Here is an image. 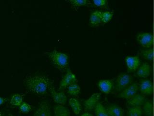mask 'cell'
Listing matches in <instances>:
<instances>
[{"instance_id": "11", "label": "cell", "mask_w": 154, "mask_h": 116, "mask_svg": "<svg viewBox=\"0 0 154 116\" xmlns=\"http://www.w3.org/2000/svg\"><path fill=\"white\" fill-rule=\"evenodd\" d=\"M125 62L130 72L135 71L140 66V60L137 56H130L126 58Z\"/></svg>"}, {"instance_id": "18", "label": "cell", "mask_w": 154, "mask_h": 116, "mask_svg": "<svg viewBox=\"0 0 154 116\" xmlns=\"http://www.w3.org/2000/svg\"><path fill=\"white\" fill-rule=\"evenodd\" d=\"M69 104L75 114L79 115L82 110V105L77 99L71 98L69 100Z\"/></svg>"}, {"instance_id": "29", "label": "cell", "mask_w": 154, "mask_h": 116, "mask_svg": "<svg viewBox=\"0 0 154 116\" xmlns=\"http://www.w3.org/2000/svg\"><path fill=\"white\" fill-rule=\"evenodd\" d=\"M7 101V99L4 97L0 96V105L4 104L5 102Z\"/></svg>"}, {"instance_id": "27", "label": "cell", "mask_w": 154, "mask_h": 116, "mask_svg": "<svg viewBox=\"0 0 154 116\" xmlns=\"http://www.w3.org/2000/svg\"><path fill=\"white\" fill-rule=\"evenodd\" d=\"M19 110L23 113H28L31 110V107L29 104L23 103L19 105Z\"/></svg>"}, {"instance_id": "5", "label": "cell", "mask_w": 154, "mask_h": 116, "mask_svg": "<svg viewBox=\"0 0 154 116\" xmlns=\"http://www.w3.org/2000/svg\"><path fill=\"white\" fill-rule=\"evenodd\" d=\"M137 41L143 47L151 48L153 46V36L150 33H141L137 36Z\"/></svg>"}, {"instance_id": "15", "label": "cell", "mask_w": 154, "mask_h": 116, "mask_svg": "<svg viewBox=\"0 0 154 116\" xmlns=\"http://www.w3.org/2000/svg\"><path fill=\"white\" fill-rule=\"evenodd\" d=\"M98 87L103 92L108 94L112 91L113 83L110 80H102L99 82Z\"/></svg>"}, {"instance_id": "9", "label": "cell", "mask_w": 154, "mask_h": 116, "mask_svg": "<svg viewBox=\"0 0 154 116\" xmlns=\"http://www.w3.org/2000/svg\"><path fill=\"white\" fill-rule=\"evenodd\" d=\"M33 116H52L49 105L47 102H41Z\"/></svg>"}, {"instance_id": "12", "label": "cell", "mask_w": 154, "mask_h": 116, "mask_svg": "<svg viewBox=\"0 0 154 116\" xmlns=\"http://www.w3.org/2000/svg\"><path fill=\"white\" fill-rule=\"evenodd\" d=\"M139 89L141 91L142 94L144 95H150L153 93V84L149 80H143L140 84Z\"/></svg>"}, {"instance_id": "19", "label": "cell", "mask_w": 154, "mask_h": 116, "mask_svg": "<svg viewBox=\"0 0 154 116\" xmlns=\"http://www.w3.org/2000/svg\"><path fill=\"white\" fill-rule=\"evenodd\" d=\"M143 113L146 116H153V103L150 100H146L143 105Z\"/></svg>"}, {"instance_id": "26", "label": "cell", "mask_w": 154, "mask_h": 116, "mask_svg": "<svg viewBox=\"0 0 154 116\" xmlns=\"http://www.w3.org/2000/svg\"><path fill=\"white\" fill-rule=\"evenodd\" d=\"M113 13L112 12L109 11L102 12L101 15V19H102V23H106L112 19L113 17Z\"/></svg>"}, {"instance_id": "24", "label": "cell", "mask_w": 154, "mask_h": 116, "mask_svg": "<svg viewBox=\"0 0 154 116\" xmlns=\"http://www.w3.org/2000/svg\"><path fill=\"white\" fill-rule=\"evenodd\" d=\"M24 95L21 94H14L12 96L10 100V103L14 106H19L22 103Z\"/></svg>"}, {"instance_id": "10", "label": "cell", "mask_w": 154, "mask_h": 116, "mask_svg": "<svg viewBox=\"0 0 154 116\" xmlns=\"http://www.w3.org/2000/svg\"><path fill=\"white\" fill-rule=\"evenodd\" d=\"M146 100V96L143 94L137 93L134 96L128 99L127 104L129 107L142 106Z\"/></svg>"}, {"instance_id": "17", "label": "cell", "mask_w": 154, "mask_h": 116, "mask_svg": "<svg viewBox=\"0 0 154 116\" xmlns=\"http://www.w3.org/2000/svg\"><path fill=\"white\" fill-rule=\"evenodd\" d=\"M54 116H70L69 110L63 105H57L54 108Z\"/></svg>"}, {"instance_id": "1", "label": "cell", "mask_w": 154, "mask_h": 116, "mask_svg": "<svg viewBox=\"0 0 154 116\" xmlns=\"http://www.w3.org/2000/svg\"><path fill=\"white\" fill-rule=\"evenodd\" d=\"M25 82L26 88L29 92L38 95L45 94L51 84L47 76L42 75L28 77Z\"/></svg>"}, {"instance_id": "8", "label": "cell", "mask_w": 154, "mask_h": 116, "mask_svg": "<svg viewBox=\"0 0 154 116\" xmlns=\"http://www.w3.org/2000/svg\"><path fill=\"white\" fill-rule=\"evenodd\" d=\"M101 97V94L95 93L91 96L88 99L85 101L84 103V108L86 110L91 111L95 108V106L98 103Z\"/></svg>"}, {"instance_id": "22", "label": "cell", "mask_w": 154, "mask_h": 116, "mask_svg": "<svg viewBox=\"0 0 154 116\" xmlns=\"http://www.w3.org/2000/svg\"><path fill=\"white\" fill-rule=\"evenodd\" d=\"M94 109L96 116H109L106 108L101 103H98Z\"/></svg>"}, {"instance_id": "20", "label": "cell", "mask_w": 154, "mask_h": 116, "mask_svg": "<svg viewBox=\"0 0 154 116\" xmlns=\"http://www.w3.org/2000/svg\"><path fill=\"white\" fill-rule=\"evenodd\" d=\"M80 92H81V88L76 83L72 84L67 87V93L70 95L76 96L79 95Z\"/></svg>"}, {"instance_id": "7", "label": "cell", "mask_w": 154, "mask_h": 116, "mask_svg": "<svg viewBox=\"0 0 154 116\" xmlns=\"http://www.w3.org/2000/svg\"><path fill=\"white\" fill-rule=\"evenodd\" d=\"M139 90V85L137 83L131 84L123 89L120 92L119 97L123 99H128L137 94Z\"/></svg>"}, {"instance_id": "6", "label": "cell", "mask_w": 154, "mask_h": 116, "mask_svg": "<svg viewBox=\"0 0 154 116\" xmlns=\"http://www.w3.org/2000/svg\"><path fill=\"white\" fill-rule=\"evenodd\" d=\"M50 92L53 100L55 103L60 105H65L67 101V97L63 92H57L55 91L54 88L51 84L49 88Z\"/></svg>"}, {"instance_id": "31", "label": "cell", "mask_w": 154, "mask_h": 116, "mask_svg": "<svg viewBox=\"0 0 154 116\" xmlns=\"http://www.w3.org/2000/svg\"><path fill=\"white\" fill-rule=\"evenodd\" d=\"M14 116L13 115H12V114H9L8 115V116Z\"/></svg>"}, {"instance_id": "3", "label": "cell", "mask_w": 154, "mask_h": 116, "mask_svg": "<svg viewBox=\"0 0 154 116\" xmlns=\"http://www.w3.org/2000/svg\"><path fill=\"white\" fill-rule=\"evenodd\" d=\"M132 77L129 74H121L117 76L116 81V91L122 92L126 88L131 84Z\"/></svg>"}, {"instance_id": "30", "label": "cell", "mask_w": 154, "mask_h": 116, "mask_svg": "<svg viewBox=\"0 0 154 116\" xmlns=\"http://www.w3.org/2000/svg\"><path fill=\"white\" fill-rule=\"evenodd\" d=\"M81 116H94V115H93L92 114L90 113H84L82 114Z\"/></svg>"}, {"instance_id": "13", "label": "cell", "mask_w": 154, "mask_h": 116, "mask_svg": "<svg viewBox=\"0 0 154 116\" xmlns=\"http://www.w3.org/2000/svg\"><path fill=\"white\" fill-rule=\"evenodd\" d=\"M137 70V75L139 77L146 79L150 75L151 67L147 63H144L140 65Z\"/></svg>"}, {"instance_id": "32", "label": "cell", "mask_w": 154, "mask_h": 116, "mask_svg": "<svg viewBox=\"0 0 154 116\" xmlns=\"http://www.w3.org/2000/svg\"><path fill=\"white\" fill-rule=\"evenodd\" d=\"M0 116H2V114L1 112H0Z\"/></svg>"}, {"instance_id": "21", "label": "cell", "mask_w": 154, "mask_h": 116, "mask_svg": "<svg viewBox=\"0 0 154 116\" xmlns=\"http://www.w3.org/2000/svg\"><path fill=\"white\" fill-rule=\"evenodd\" d=\"M143 111L142 106L130 107L128 110V116H142Z\"/></svg>"}, {"instance_id": "25", "label": "cell", "mask_w": 154, "mask_h": 116, "mask_svg": "<svg viewBox=\"0 0 154 116\" xmlns=\"http://www.w3.org/2000/svg\"><path fill=\"white\" fill-rule=\"evenodd\" d=\"M67 2L71 4L74 7H79L86 6L90 5L89 0H66Z\"/></svg>"}, {"instance_id": "2", "label": "cell", "mask_w": 154, "mask_h": 116, "mask_svg": "<svg viewBox=\"0 0 154 116\" xmlns=\"http://www.w3.org/2000/svg\"><path fill=\"white\" fill-rule=\"evenodd\" d=\"M49 57L55 67L62 71L67 69L69 65V56L56 50L49 53Z\"/></svg>"}, {"instance_id": "4", "label": "cell", "mask_w": 154, "mask_h": 116, "mask_svg": "<svg viewBox=\"0 0 154 116\" xmlns=\"http://www.w3.org/2000/svg\"><path fill=\"white\" fill-rule=\"evenodd\" d=\"M77 81V80L75 75L70 70H68L60 82L58 91H61L62 89L66 88L70 85L75 83Z\"/></svg>"}, {"instance_id": "16", "label": "cell", "mask_w": 154, "mask_h": 116, "mask_svg": "<svg viewBox=\"0 0 154 116\" xmlns=\"http://www.w3.org/2000/svg\"><path fill=\"white\" fill-rule=\"evenodd\" d=\"M102 12L95 11L93 12L90 18V23L92 27H97L102 23Z\"/></svg>"}, {"instance_id": "23", "label": "cell", "mask_w": 154, "mask_h": 116, "mask_svg": "<svg viewBox=\"0 0 154 116\" xmlns=\"http://www.w3.org/2000/svg\"><path fill=\"white\" fill-rule=\"evenodd\" d=\"M140 55L144 59L148 60H152L154 58V50L153 48H149L147 50L141 51Z\"/></svg>"}, {"instance_id": "14", "label": "cell", "mask_w": 154, "mask_h": 116, "mask_svg": "<svg viewBox=\"0 0 154 116\" xmlns=\"http://www.w3.org/2000/svg\"><path fill=\"white\" fill-rule=\"evenodd\" d=\"M106 109L109 116H123L124 115L123 109L116 104H110Z\"/></svg>"}, {"instance_id": "28", "label": "cell", "mask_w": 154, "mask_h": 116, "mask_svg": "<svg viewBox=\"0 0 154 116\" xmlns=\"http://www.w3.org/2000/svg\"><path fill=\"white\" fill-rule=\"evenodd\" d=\"M93 1L94 5L99 7L105 6L107 2L106 0H93Z\"/></svg>"}]
</instances>
